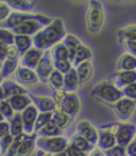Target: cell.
I'll use <instances>...</instances> for the list:
<instances>
[{
	"label": "cell",
	"instance_id": "obj_1",
	"mask_svg": "<svg viewBox=\"0 0 136 156\" xmlns=\"http://www.w3.org/2000/svg\"><path fill=\"white\" fill-rule=\"evenodd\" d=\"M66 34L63 20L61 18H55L48 26L44 27L41 31L33 35V46L43 51L50 50L54 45L61 43Z\"/></svg>",
	"mask_w": 136,
	"mask_h": 156
},
{
	"label": "cell",
	"instance_id": "obj_2",
	"mask_svg": "<svg viewBox=\"0 0 136 156\" xmlns=\"http://www.w3.org/2000/svg\"><path fill=\"white\" fill-rule=\"evenodd\" d=\"M101 129H108L115 136L117 145L122 147H127L136 135V125L129 122H115V123H108L105 125L100 126Z\"/></svg>",
	"mask_w": 136,
	"mask_h": 156
},
{
	"label": "cell",
	"instance_id": "obj_3",
	"mask_svg": "<svg viewBox=\"0 0 136 156\" xmlns=\"http://www.w3.org/2000/svg\"><path fill=\"white\" fill-rule=\"evenodd\" d=\"M91 95L99 102L104 103L105 105L114 104L123 98L121 90L117 89L110 79L97 83L91 91Z\"/></svg>",
	"mask_w": 136,
	"mask_h": 156
},
{
	"label": "cell",
	"instance_id": "obj_4",
	"mask_svg": "<svg viewBox=\"0 0 136 156\" xmlns=\"http://www.w3.org/2000/svg\"><path fill=\"white\" fill-rule=\"evenodd\" d=\"M28 20H38V22L45 24L46 26H48L53 20L51 17H49V16H46L41 13H32V12L24 13V12L13 11L11 13V15L8 17L7 20H5L3 23H0V28L13 30L14 28L22 25V23L28 22Z\"/></svg>",
	"mask_w": 136,
	"mask_h": 156
},
{
	"label": "cell",
	"instance_id": "obj_5",
	"mask_svg": "<svg viewBox=\"0 0 136 156\" xmlns=\"http://www.w3.org/2000/svg\"><path fill=\"white\" fill-rule=\"evenodd\" d=\"M104 25L103 5L97 0L88 2V10L86 13V27L91 34H96L102 29Z\"/></svg>",
	"mask_w": 136,
	"mask_h": 156
},
{
	"label": "cell",
	"instance_id": "obj_6",
	"mask_svg": "<svg viewBox=\"0 0 136 156\" xmlns=\"http://www.w3.org/2000/svg\"><path fill=\"white\" fill-rule=\"evenodd\" d=\"M69 145V140L64 136L52 137V138H39L36 139V147L46 154L55 155L65 151Z\"/></svg>",
	"mask_w": 136,
	"mask_h": 156
},
{
	"label": "cell",
	"instance_id": "obj_7",
	"mask_svg": "<svg viewBox=\"0 0 136 156\" xmlns=\"http://www.w3.org/2000/svg\"><path fill=\"white\" fill-rule=\"evenodd\" d=\"M106 106H108L114 111L115 115H116L119 121L125 122L131 119L133 111L136 108V102L130 100V98H122L121 100L117 101L114 104H108Z\"/></svg>",
	"mask_w": 136,
	"mask_h": 156
},
{
	"label": "cell",
	"instance_id": "obj_8",
	"mask_svg": "<svg viewBox=\"0 0 136 156\" xmlns=\"http://www.w3.org/2000/svg\"><path fill=\"white\" fill-rule=\"evenodd\" d=\"M53 71L54 65L51 57V52H50V50H46L44 52L43 57H41V61H39L38 65L35 69V73H36L41 83H48V79H49L50 75H51Z\"/></svg>",
	"mask_w": 136,
	"mask_h": 156
},
{
	"label": "cell",
	"instance_id": "obj_9",
	"mask_svg": "<svg viewBox=\"0 0 136 156\" xmlns=\"http://www.w3.org/2000/svg\"><path fill=\"white\" fill-rule=\"evenodd\" d=\"M58 108H60L63 112L71 117L72 119L77 117L81 109V102L79 96L76 93H67L66 98L62 102V104L58 105Z\"/></svg>",
	"mask_w": 136,
	"mask_h": 156
},
{
	"label": "cell",
	"instance_id": "obj_10",
	"mask_svg": "<svg viewBox=\"0 0 136 156\" xmlns=\"http://www.w3.org/2000/svg\"><path fill=\"white\" fill-rule=\"evenodd\" d=\"M76 132L77 134L82 136L83 138H85L93 145H97L98 129L93 125V123L91 121H88V120L80 121L76 126Z\"/></svg>",
	"mask_w": 136,
	"mask_h": 156
},
{
	"label": "cell",
	"instance_id": "obj_11",
	"mask_svg": "<svg viewBox=\"0 0 136 156\" xmlns=\"http://www.w3.org/2000/svg\"><path fill=\"white\" fill-rule=\"evenodd\" d=\"M110 80L115 85V87L119 90L136 83V69L134 71H123L116 72L113 76H111Z\"/></svg>",
	"mask_w": 136,
	"mask_h": 156
},
{
	"label": "cell",
	"instance_id": "obj_12",
	"mask_svg": "<svg viewBox=\"0 0 136 156\" xmlns=\"http://www.w3.org/2000/svg\"><path fill=\"white\" fill-rule=\"evenodd\" d=\"M38 110L33 104L27 107L22 112V120L24 124V133L27 135H31L34 133V125L36 119L38 117Z\"/></svg>",
	"mask_w": 136,
	"mask_h": 156
},
{
	"label": "cell",
	"instance_id": "obj_13",
	"mask_svg": "<svg viewBox=\"0 0 136 156\" xmlns=\"http://www.w3.org/2000/svg\"><path fill=\"white\" fill-rule=\"evenodd\" d=\"M14 74H15V80L20 86H33L38 83L39 81L35 71L27 69L22 65L18 66V69Z\"/></svg>",
	"mask_w": 136,
	"mask_h": 156
},
{
	"label": "cell",
	"instance_id": "obj_14",
	"mask_svg": "<svg viewBox=\"0 0 136 156\" xmlns=\"http://www.w3.org/2000/svg\"><path fill=\"white\" fill-rule=\"evenodd\" d=\"M44 52L45 51H43V50H41V49H37V48H35L34 46H33V47L30 48L24 56L20 57L19 65L35 71L36 66L38 65L39 61H41V57H43Z\"/></svg>",
	"mask_w": 136,
	"mask_h": 156
},
{
	"label": "cell",
	"instance_id": "obj_15",
	"mask_svg": "<svg viewBox=\"0 0 136 156\" xmlns=\"http://www.w3.org/2000/svg\"><path fill=\"white\" fill-rule=\"evenodd\" d=\"M46 27L45 24L38 22V20H28V22L22 23V25L17 26L11 30L15 35H28V37H33L36 34L38 31Z\"/></svg>",
	"mask_w": 136,
	"mask_h": 156
},
{
	"label": "cell",
	"instance_id": "obj_16",
	"mask_svg": "<svg viewBox=\"0 0 136 156\" xmlns=\"http://www.w3.org/2000/svg\"><path fill=\"white\" fill-rule=\"evenodd\" d=\"M30 96L32 104L36 107V109L38 110V112L44 113V112H53L58 106H56L55 102L53 101V98L50 96H38L32 93H28Z\"/></svg>",
	"mask_w": 136,
	"mask_h": 156
},
{
	"label": "cell",
	"instance_id": "obj_17",
	"mask_svg": "<svg viewBox=\"0 0 136 156\" xmlns=\"http://www.w3.org/2000/svg\"><path fill=\"white\" fill-rule=\"evenodd\" d=\"M1 88L3 90V94H5V98L9 101L10 98H14L16 95H20V94H28L29 92L25 89L22 86L18 85V83H14L9 79H5L2 83H0Z\"/></svg>",
	"mask_w": 136,
	"mask_h": 156
},
{
	"label": "cell",
	"instance_id": "obj_18",
	"mask_svg": "<svg viewBox=\"0 0 136 156\" xmlns=\"http://www.w3.org/2000/svg\"><path fill=\"white\" fill-rule=\"evenodd\" d=\"M116 144V139L112 133L108 132V129H101V128L98 129V149L105 152L114 147Z\"/></svg>",
	"mask_w": 136,
	"mask_h": 156
},
{
	"label": "cell",
	"instance_id": "obj_19",
	"mask_svg": "<svg viewBox=\"0 0 136 156\" xmlns=\"http://www.w3.org/2000/svg\"><path fill=\"white\" fill-rule=\"evenodd\" d=\"M76 71L79 78V85L84 86L93 77V74H94L93 63L91 62V60L85 61V62L81 63L80 65H78L76 67Z\"/></svg>",
	"mask_w": 136,
	"mask_h": 156
},
{
	"label": "cell",
	"instance_id": "obj_20",
	"mask_svg": "<svg viewBox=\"0 0 136 156\" xmlns=\"http://www.w3.org/2000/svg\"><path fill=\"white\" fill-rule=\"evenodd\" d=\"M36 133H33L31 135H27L26 138L22 140L19 149H18L17 155L16 156H30L33 151L36 147Z\"/></svg>",
	"mask_w": 136,
	"mask_h": 156
},
{
	"label": "cell",
	"instance_id": "obj_21",
	"mask_svg": "<svg viewBox=\"0 0 136 156\" xmlns=\"http://www.w3.org/2000/svg\"><path fill=\"white\" fill-rule=\"evenodd\" d=\"M79 78L77 75V71L72 67L69 72L64 75V90L66 93H75L79 88Z\"/></svg>",
	"mask_w": 136,
	"mask_h": 156
},
{
	"label": "cell",
	"instance_id": "obj_22",
	"mask_svg": "<svg viewBox=\"0 0 136 156\" xmlns=\"http://www.w3.org/2000/svg\"><path fill=\"white\" fill-rule=\"evenodd\" d=\"M115 69H116V72L134 71V69H136V58L132 55L125 52L119 57Z\"/></svg>",
	"mask_w": 136,
	"mask_h": 156
},
{
	"label": "cell",
	"instance_id": "obj_23",
	"mask_svg": "<svg viewBox=\"0 0 136 156\" xmlns=\"http://www.w3.org/2000/svg\"><path fill=\"white\" fill-rule=\"evenodd\" d=\"M7 5L16 12L30 13L36 5L34 0H7Z\"/></svg>",
	"mask_w": 136,
	"mask_h": 156
},
{
	"label": "cell",
	"instance_id": "obj_24",
	"mask_svg": "<svg viewBox=\"0 0 136 156\" xmlns=\"http://www.w3.org/2000/svg\"><path fill=\"white\" fill-rule=\"evenodd\" d=\"M62 43L65 45V47L67 48L68 50V59L69 61L71 62L72 64V61H74L75 58V55H76V51L78 49V47L81 45V41L79 37H77L76 35L71 34V33H68V34L65 35V37L63 39Z\"/></svg>",
	"mask_w": 136,
	"mask_h": 156
},
{
	"label": "cell",
	"instance_id": "obj_25",
	"mask_svg": "<svg viewBox=\"0 0 136 156\" xmlns=\"http://www.w3.org/2000/svg\"><path fill=\"white\" fill-rule=\"evenodd\" d=\"M10 104H11L12 108H13L14 112H19L22 113L27 107H29L32 104L29 94H20V95H16L14 98L9 100Z\"/></svg>",
	"mask_w": 136,
	"mask_h": 156
},
{
	"label": "cell",
	"instance_id": "obj_26",
	"mask_svg": "<svg viewBox=\"0 0 136 156\" xmlns=\"http://www.w3.org/2000/svg\"><path fill=\"white\" fill-rule=\"evenodd\" d=\"M91 58H93V51H91V48H89L87 45L81 44V45L78 47V49H77L76 55H75L74 61H72V67L76 69L78 65L81 64V63L91 60Z\"/></svg>",
	"mask_w": 136,
	"mask_h": 156
},
{
	"label": "cell",
	"instance_id": "obj_27",
	"mask_svg": "<svg viewBox=\"0 0 136 156\" xmlns=\"http://www.w3.org/2000/svg\"><path fill=\"white\" fill-rule=\"evenodd\" d=\"M69 145H72L74 147H76V149L80 150V151L84 152L86 154L91 153L93 150H95V145H93L86 139L83 138L82 136H80L78 134H75L74 136H71V138L69 139Z\"/></svg>",
	"mask_w": 136,
	"mask_h": 156
},
{
	"label": "cell",
	"instance_id": "obj_28",
	"mask_svg": "<svg viewBox=\"0 0 136 156\" xmlns=\"http://www.w3.org/2000/svg\"><path fill=\"white\" fill-rule=\"evenodd\" d=\"M72 118L69 117L68 115H66L65 112H63L60 108H56L55 110L52 112V119L51 121L58 126V128H61L62 130H64L65 128H67L68 126L71 124Z\"/></svg>",
	"mask_w": 136,
	"mask_h": 156
},
{
	"label": "cell",
	"instance_id": "obj_29",
	"mask_svg": "<svg viewBox=\"0 0 136 156\" xmlns=\"http://www.w3.org/2000/svg\"><path fill=\"white\" fill-rule=\"evenodd\" d=\"M63 133H64V130L58 128L53 122L50 121L49 123L46 124L41 129H39L38 132L36 133V135L39 138H52V137L63 136Z\"/></svg>",
	"mask_w": 136,
	"mask_h": 156
},
{
	"label": "cell",
	"instance_id": "obj_30",
	"mask_svg": "<svg viewBox=\"0 0 136 156\" xmlns=\"http://www.w3.org/2000/svg\"><path fill=\"white\" fill-rule=\"evenodd\" d=\"M14 45L19 51L20 57L24 56L30 48L33 47V41L32 37L28 35H15L14 37Z\"/></svg>",
	"mask_w": 136,
	"mask_h": 156
},
{
	"label": "cell",
	"instance_id": "obj_31",
	"mask_svg": "<svg viewBox=\"0 0 136 156\" xmlns=\"http://www.w3.org/2000/svg\"><path fill=\"white\" fill-rule=\"evenodd\" d=\"M9 123H10V134H11L14 138L25 134L24 124H22V113L15 112L13 118L9 120Z\"/></svg>",
	"mask_w": 136,
	"mask_h": 156
},
{
	"label": "cell",
	"instance_id": "obj_32",
	"mask_svg": "<svg viewBox=\"0 0 136 156\" xmlns=\"http://www.w3.org/2000/svg\"><path fill=\"white\" fill-rule=\"evenodd\" d=\"M18 66H19V59H5L1 64V74H2L3 80L7 79L10 75L15 73Z\"/></svg>",
	"mask_w": 136,
	"mask_h": 156
},
{
	"label": "cell",
	"instance_id": "obj_33",
	"mask_svg": "<svg viewBox=\"0 0 136 156\" xmlns=\"http://www.w3.org/2000/svg\"><path fill=\"white\" fill-rule=\"evenodd\" d=\"M48 85L52 91L63 90V88H64V75L56 69H54L48 79Z\"/></svg>",
	"mask_w": 136,
	"mask_h": 156
},
{
	"label": "cell",
	"instance_id": "obj_34",
	"mask_svg": "<svg viewBox=\"0 0 136 156\" xmlns=\"http://www.w3.org/2000/svg\"><path fill=\"white\" fill-rule=\"evenodd\" d=\"M117 37L120 43L128 40H136V24L120 28L117 31Z\"/></svg>",
	"mask_w": 136,
	"mask_h": 156
},
{
	"label": "cell",
	"instance_id": "obj_35",
	"mask_svg": "<svg viewBox=\"0 0 136 156\" xmlns=\"http://www.w3.org/2000/svg\"><path fill=\"white\" fill-rule=\"evenodd\" d=\"M51 52V57L53 61H61V60H69L68 59V50L65 47L64 44L61 43L54 45L53 47L50 49Z\"/></svg>",
	"mask_w": 136,
	"mask_h": 156
},
{
	"label": "cell",
	"instance_id": "obj_36",
	"mask_svg": "<svg viewBox=\"0 0 136 156\" xmlns=\"http://www.w3.org/2000/svg\"><path fill=\"white\" fill-rule=\"evenodd\" d=\"M26 136H27V134H22V135H20V136L15 137V138L13 139L12 144L10 145V147L8 149V151L5 152V154L3 156H16L17 155L18 149H19L22 140L26 138Z\"/></svg>",
	"mask_w": 136,
	"mask_h": 156
},
{
	"label": "cell",
	"instance_id": "obj_37",
	"mask_svg": "<svg viewBox=\"0 0 136 156\" xmlns=\"http://www.w3.org/2000/svg\"><path fill=\"white\" fill-rule=\"evenodd\" d=\"M51 119H52V112H44V113L39 112L34 125V133H37L39 129H41L46 124L51 121Z\"/></svg>",
	"mask_w": 136,
	"mask_h": 156
},
{
	"label": "cell",
	"instance_id": "obj_38",
	"mask_svg": "<svg viewBox=\"0 0 136 156\" xmlns=\"http://www.w3.org/2000/svg\"><path fill=\"white\" fill-rule=\"evenodd\" d=\"M0 113L3 115L5 119H8V120L12 119L13 115H15L11 104H10V102L8 100H3L0 102Z\"/></svg>",
	"mask_w": 136,
	"mask_h": 156
},
{
	"label": "cell",
	"instance_id": "obj_39",
	"mask_svg": "<svg viewBox=\"0 0 136 156\" xmlns=\"http://www.w3.org/2000/svg\"><path fill=\"white\" fill-rule=\"evenodd\" d=\"M14 37L15 34L11 30L0 28V42L7 44L8 46H12L14 45Z\"/></svg>",
	"mask_w": 136,
	"mask_h": 156
},
{
	"label": "cell",
	"instance_id": "obj_40",
	"mask_svg": "<svg viewBox=\"0 0 136 156\" xmlns=\"http://www.w3.org/2000/svg\"><path fill=\"white\" fill-rule=\"evenodd\" d=\"M54 69L62 73L63 75L67 74L72 69V64L69 60H61V61H53Z\"/></svg>",
	"mask_w": 136,
	"mask_h": 156
},
{
	"label": "cell",
	"instance_id": "obj_41",
	"mask_svg": "<svg viewBox=\"0 0 136 156\" xmlns=\"http://www.w3.org/2000/svg\"><path fill=\"white\" fill-rule=\"evenodd\" d=\"M13 139H14V137L12 136L11 134L7 135V136L2 137V138L0 139V152H1L2 155H5V152H7L8 149L10 147V145L12 144Z\"/></svg>",
	"mask_w": 136,
	"mask_h": 156
},
{
	"label": "cell",
	"instance_id": "obj_42",
	"mask_svg": "<svg viewBox=\"0 0 136 156\" xmlns=\"http://www.w3.org/2000/svg\"><path fill=\"white\" fill-rule=\"evenodd\" d=\"M121 92H122V94H123V98H130V100L135 101L136 102V83L123 88V89L121 90Z\"/></svg>",
	"mask_w": 136,
	"mask_h": 156
},
{
	"label": "cell",
	"instance_id": "obj_43",
	"mask_svg": "<svg viewBox=\"0 0 136 156\" xmlns=\"http://www.w3.org/2000/svg\"><path fill=\"white\" fill-rule=\"evenodd\" d=\"M12 13V9L7 5L5 1H0V23H3L8 20Z\"/></svg>",
	"mask_w": 136,
	"mask_h": 156
},
{
	"label": "cell",
	"instance_id": "obj_44",
	"mask_svg": "<svg viewBox=\"0 0 136 156\" xmlns=\"http://www.w3.org/2000/svg\"><path fill=\"white\" fill-rule=\"evenodd\" d=\"M104 155L105 156H127V152H125L124 147L116 144L114 147H112V149L104 152Z\"/></svg>",
	"mask_w": 136,
	"mask_h": 156
},
{
	"label": "cell",
	"instance_id": "obj_45",
	"mask_svg": "<svg viewBox=\"0 0 136 156\" xmlns=\"http://www.w3.org/2000/svg\"><path fill=\"white\" fill-rule=\"evenodd\" d=\"M128 54L132 55L136 58V40H128V41H123L121 43Z\"/></svg>",
	"mask_w": 136,
	"mask_h": 156
},
{
	"label": "cell",
	"instance_id": "obj_46",
	"mask_svg": "<svg viewBox=\"0 0 136 156\" xmlns=\"http://www.w3.org/2000/svg\"><path fill=\"white\" fill-rule=\"evenodd\" d=\"M67 93L64 91V90H58V91H53V94H52V98L55 102L56 106L62 104V102L64 101V98H66Z\"/></svg>",
	"mask_w": 136,
	"mask_h": 156
},
{
	"label": "cell",
	"instance_id": "obj_47",
	"mask_svg": "<svg viewBox=\"0 0 136 156\" xmlns=\"http://www.w3.org/2000/svg\"><path fill=\"white\" fill-rule=\"evenodd\" d=\"M10 134V123L8 121L0 122V139Z\"/></svg>",
	"mask_w": 136,
	"mask_h": 156
},
{
	"label": "cell",
	"instance_id": "obj_48",
	"mask_svg": "<svg viewBox=\"0 0 136 156\" xmlns=\"http://www.w3.org/2000/svg\"><path fill=\"white\" fill-rule=\"evenodd\" d=\"M7 58H9V59H20L19 51H18V49L16 48V46H15V45L9 46Z\"/></svg>",
	"mask_w": 136,
	"mask_h": 156
},
{
	"label": "cell",
	"instance_id": "obj_49",
	"mask_svg": "<svg viewBox=\"0 0 136 156\" xmlns=\"http://www.w3.org/2000/svg\"><path fill=\"white\" fill-rule=\"evenodd\" d=\"M8 49H9V46L7 44L2 43V42H0V62L1 63L7 59Z\"/></svg>",
	"mask_w": 136,
	"mask_h": 156
},
{
	"label": "cell",
	"instance_id": "obj_50",
	"mask_svg": "<svg viewBox=\"0 0 136 156\" xmlns=\"http://www.w3.org/2000/svg\"><path fill=\"white\" fill-rule=\"evenodd\" d=\"M67 151H68L69 156H88L86 153H84V152L76 149V147H74L72 145H68V147H67Z\"/></svg>",
	"mask_w": 136,
	"mask_h": 156
},
{
	"label": "cell",
	"instance_id": "obj_51",
	"mask_svg": "<svg viewBox=\"0 0 136 156\" xmlns=\"http://www.w3.org/2000/svg\"><path fill=\"white\" fill-rule=\"evenodd\" d=\"M127 156H136V143L132 141L127 147H125Z\"/></svg>",
	"mask_w": 136,
	"mask_h": 156
},
{
	"label": "cell",
	"instance_id": "obj_52",
	"mask_svg": "<svg viewBox=\"0 0 136 156\" xmlns=\"http://www.w3.org/2000/svg\"><path fill=\"white\" fill-rule=\"evenodd\" d=\"M88 156H105V155H104L103 151H101L100 149H96L95 147V150H93V151L89 153Z\"/></svg>",
	"mask_w": 136,
	"mask_h": 156
},
{
	"label": "cell",
	"instance_id": "obj_53",
	"mask_svg": "<svg viewBox=\"0 0 136 156\" xmlns=\"http://www.w3.org/2000/svg\"><path fill=\"white\" fill-rule=\"evenodd\" d=\"M52 156H69V154H68V151H67V149H66L65 151L61 152V153L55 154V155H52Z\"/></svg>",
	"mask_w": 136,
	"mask_h": 156
},
{
	"label": "cell",
	"instance_id": "obj_54",
	"mask_svg": "<svg viewBox=\"0 0 136 156\" xmlns=\"http://www.w3.org/2000/svg\"><path fill=\"white\" fill-rule=\"evenodd\" d=\"M5 118H3V115H1V113H0V122H2V121H5Z\"/></svg>",
	"mask_w": 136,
	"mask_h": 156
},
{
	"label": "cell",
	"instance_id": "obj_55",
	"mask_svg": "<svg viewBox=\"0 0 136 156\" xmlns=\"http://www.w3.org/2000/svg\"><path fill=\"white\" fill-rule=\"evenodd\" d=\"M2 74H1V69H0V83H2Z\"/></svg>",
	"mask_w": 136,
	"mask_h": 156
},
{
	"label": "cell",
	"instance_id": "obj_56",
	"mask_svg": "<svg viewBox=\"0 0 136 156\" xmlns=\"http://www.w3.org/2000/svg\"><path fill=\"white\" fill-rule=\"evenodd\" d=\"M133 141H134V142L136 143V135H135V137H134V140H133Z\"/></svg>",
	"mask_w": 136,
	"mask_h": 156
},
{
	"label": "cell",
	"instance_id": "obj_57",
	"mask_svg": "<svg viewBox=\"0 0 136 156\" xmlns=\"http://www.w3.org/2000/svg\"><path fill=\"white\" fill-rule=\"evenodd\" d=\"M45 156H52V155H50V154H45Z\"/></svg>",
	"mask_w": 136,
	"mask_h": 156
},
{
	"label": "cell",
	"instance_id": "obj_58",
	"mask_svg": "<svg viewBox=\"0 0 136 156\" xmlns=\"http://www.w3.org/2000/svg\"><path fill=\"white\" fill-rule=\"evenodd\" d=\"M1 64H2V63H1V62H0V67H1Z\"/></svg>",
	"mask_w": 136,
	"mask_h": 156
},
{
	"label": "cell",
	"instance_id": "obj_59",
	"mask_svg": "<svg viewBox=\"0 0 136 156\" xmlns=\"http://www.w3.org/2000/svg\"><path fill=\"white\" fill-rule=\"evenodd\" d=\"M0 154H1V152H0Z\"/></svg>",
	"mask_w": 136,
	"mask_h": 156
}]
</instances>
